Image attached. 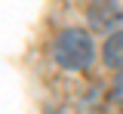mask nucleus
<instances>
[{"label": "nucleus", "instance_id": "nucleus-1", "mask_svg": "<svg viewBox=\"0 0 123 114\" xmlns=\"http://www.w3.org/2000/svg\"><path fill=\"white\" fill-rule=\"evenodd\" d=\"M95 49H92V40L86 31L80 28H68L55 37V46H52V59L55 65H62L65 71H83V68L92 62Z\"/></svg>", "mask_w": 123, "mask_h": 114}, {"label": "nucleus", "instance_id": "nucleus-2", "mask_svg": "<svg viewBox=\"0 0 123 114\" xmlns=\"http://www.w3.org/2000/svg\"><path fill=\"white\" fill-rule=\"evenodd\" d=\"M123 22V9L117 0H92L89 3V25L98 31H111Z\"/></svg>", "mask_w": 123, "mask_h": 114}, {"label": "nucleus", "instance_id": "nucleus-3", "mask_svg": "<svg viewBox=\"0 0 123 114\" xmlns=\"http://www.w3.org/2000/svg\"><path fill=\"white\" fill-rule=\"evenodd\" d=\"M102 59L111 71H123V31H114L102 46Z\"/></svg>", "mask_w": 123, "mask_h": 114}, {"label": "nucleus", "instance_id": "nucleus-4", "mask_svg": "<svg viewBox=\"0 0 123 114\" xmlns=\"http://www.w3.org/2000/svg\"><path fill=\"white\" fill-rule=\"evenodd\" d=\"M114 102L123 108V71L117 74V80H114Z\"/></svg>", "mask_w": 123, "mask_h": 114}, {"label": "nucleus", "instance_id": "nucleus-5", "mask_svg": "<svg viewBox=\"0 0 123 114\" xmlns=\"http://www.w3.org/2000/svg\"><path fill=\"white\" fill-rule=\"evenodd\" d=\"M46 114H62V111H46Z\"/></svg>", "mask_w": 123, "mask_h": 114}]
</instances>
